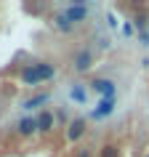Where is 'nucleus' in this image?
Segmentation results:
<instances>
[{
  "label": "nucleus",
  "instance_id": "f257e3e1",
  "mask_svg": "<svg viewBox=\"0 0 149 157\" xmlns=\"http://www.w3.org/2000/svg\"><path fill=\"white\" fill-rule=\"evenodd\" d=\"M53 75H56V69L51 64H29V67L21 69V83L37 85V83H43V80H51Z\"/></svg>",
  "mask_w": 149,
  "mask_h": 157
},
{
  "label": "nucleus",
  "instance_id": "f03ea898",
  "mask_svg": "<svg viewBox=\"0 0 149 157\" xmlns=\"http://www.w3.org/2000/svg\"><path fill=\"white\" fill-rule=\"evenodd\" d=\"M61 16L67 19V21H83L85 16H88V8H85V6H77V3H72V6H64V13H61Z\"/></svg>",
  "mask_w": 149,
  "mask_h": 157
},
{
  "label": "nucleus",
  "instance_id": "7ed1b4c3",
  "mask_svg": "<svg viewBox=\"0 0 149 157\" xmlns=\"http://www.w3.org/2000/svg\"><path fill=\"white\" fill-rule=\"evenodd\" d=\"M91 88L96 93H101L104 99H115V83H112V80H93Z\"/></svg>",
  "mask_w": 149,
  "mask_h": 157
},
{
  "label": "nucleus",
  "instance_id": "20e7f679",
  "mask_svg": "<svg viewBox=\"0 0 149 157\" xmlns=\"http://www.w3.org/2000/svg\"><path fill=\"white\" fill-rule=\"evenodd\" d=\"M112 109H115V99H101V101H99V107L93 109L91 115L96 117V120H101V117H107V115H112Z\"/></svg>",
  "mask_w": 149,
  "mask_h": 157
},
{
  "label": "nucleus",
  "instance_id": "39448f33",
  "mask_svg": "<svg viewBox=\"0 0 149 157\" xmlns=\"http://www.w3.org/2000/svg\"><path fill=\"white\" fill-rule=\"evenodd\" d=\"M88 67H91V53H88V51H80V53L74 56V69H77V72H85Z\"/></svg>",
  "mask_w": 149,
  "mask_h": 157
},
{
  "label": "nucleus",
  "instance_id": "423d86ee",
  "mask_svg": "<svg viewBox=\"0 0 149 157\" xmlns=\"http://www.w3.org/2000/svg\"><path fill=\"white\" fill-rule=\"evenodd\" d=\"M35 128H37V120H32V117H24V120H19V133H21V136H29Z\"/></svg>",
  "mask_w": 149,
  "mask_h": 157
},
{
  "label": "nucleus",
  "instance_id": "0eeeda50",
  "mask_svg": "<svg viewBox=\"0 0 149 157\" xmlns=\"http://www.w3.org/2000/svg\"><path fill=\"white\" fill-rule=\"evenodd\" d=\"M83 131H85V120H74V123L69 125V139L77 141L80 136H83Z\"/></svg>",
  "mask_w": 149,
  "mask_h": 157
},
{
  "label": "nucleus",
  "instance_id": "6e6552de",
  "mask_svg": "<svg viewBox=\"0 0 149 157\" xmlns=\"http://www.w3.org/2000/svg\"><path fill=\"white\" fill-rule=\"evenodd\" d=\"M51 125H53V115H51V112H43V115L37 117V128H40V131H51Z\"/></svg>",
  "mask_w": 149,
  "mask_h": 157
},
{
  "label": "nucleus",
  "instance_id": "1a4fd4ad",
  "mask_svg": "<svg viewBox=\"0 0 149 157\" xmlns=\"http://www.w3.org/2000/svg\"><path fill=\"white\" fill-rule=\"evenodd\" d=\"M45 101H48V93H40V96L24 101V109H35V107H40V104H45Z\"/></svg>",
  "mask_w": 149,
  "mask_h": 157
},
{
  "label": "nucleus",
  "instance_id": "9d476101",
  "mask_svg": "<svg viewBox=\"0 0 149 157\" xmlns=\"http://www.w3.org/2000/svg\"><path fill=\"white\" fill-rule=\"evenodd\" d=\"M72 99H74V101H85V91H83V85H72Z\"/></svg>",
  "mask_w": 149,
  "mask_h": 157
},
{
  "label": "nucleus",
  "instance_id": "9b49d317",
  "mask_svg": "<svg viewBox=\"0 0 149 157\" xmlns=\"http://www.w3.org/2000/svg\"><path fill=\"white\" fill-rule=\"evenodd\" d=\"M56 21H59V27H61V29H72V21H67L64 16H59Z\"/></svg>",
  "mask_w": 149,
  "mask_h": 157
},
{
  "label": "nucleus",
  "instance_id": "f8f14e48",
  "mask_svg": "<svg viewBox=\"0 0 149 157\" xmlns=\"http://www.w3.org/2000/svg\"><path fill=\"white\" fill-rule=\"evenodd\" d=\"M101 157H117L115 147H104V152H101Z\"/></svg>",
  "mask_w": 149,
  "mask_h": 157
},
{
  "label": "nucleus",
  "instance_id": "ddd939ff",
  "mask_svg": "<svg viewBox=\"0 0 149 157\" xmlns=\"http://www.w3.org/2000/svg\"><path fill=\"white\" fill-rule=\"evenodd\" d=\"M147 157H149V155H147Z\"/></svg>",
  "mask_w": 149,
  "mask_h": 157
}]
</instances>
